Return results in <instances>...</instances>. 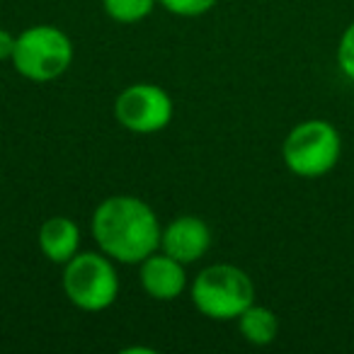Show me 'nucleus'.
I'll list each match as a JSON object with an SVG mask.
<instances>
[{"label": "nucleus", "instance_id": "3", "mask_svg": "<svg viewBox=\"0 0 354 354\" xmlns=\"http://www.w3.org/2000/svg\"><path fill=\"white\" fill-rule=\"evenodd\" d=\"M342 156V136L325 119H306L286 133L281 143L284 165L294 175L315 180L333 170Z\"/></svg>", "mask_w": 354, "mask_h": 354}, {"label": "nucleus", "instance_id": "12", "mask_svg": "<svg viewBox=\"0 0 354 354\" xmlns=\"http://www.w3.org/2000/svg\"><path fill=\"white\" fill-rule=\"evenodd\" d=\"M158 3L177 17H199L212 10L218 0H158Z\"/></svg>", "mask_w": 354, "mask_h": 354}, {"label": "nucleus", "instance_id": "4", "mask_svg": "<svg viewBox=\"0 0 354 354\" xmlns=\"http://www.w3.org/2000/svg\"><path fill=\"white\" fill-rule=\"evenodd\" d=\"M73 64V41L64 30L35 25L17 35L12 66L32 83H49L66 73Z\"/></svg>", "mask_w": 354, "mask_h": 354}, {"label": "nucleus", "instance_id": "9", "mask_svg": "<svg viewBox=\"0 0 354 354\" xmlns=\"http://www.w3.org/2000/svg\"><path fill=\"white\" fill-rule=\"evenodd\" d=\"M39 248L44 257L56 265H66L71 257L78 255L80 248V228L68 216H51L39 228Z\"/></svg>", "mask_w": 354, "mask_h": 354}, {"label": "nucleus", "instance_id": "6", "mask_svg": "<svg viewBox=\"0 0 354 354\" xmlns=\"http://www.w3.org/2000/svg\"><path fill=\"white\" fill-rule=\"evenodd\" d=\"M172 97L153 83H133L114 102V117L131 133H156L172 122Z\"/></svg>", "mask_w": 354, "mask_h": 354}, {"label": "nucleus", "instance_id": "2", "mask_svg": "<svg viewBox=\"0 0 354 354\" xmlns=\"http://www.w3.org/2000/svg\"><path fill=\"white\" fill-rule=\"evenodd\" d=\"M192 301L199 313L212 320H238L248 306L255 304V284L245 270L218 262L202 270L192 281Z\"/></svg>", "mask_w": 354, "mask_h": 354}, {"label": "nucleus", "instance_id": "11", "mask_svg": "<svg viewBox=\"0 0 354 354\" xmlns=\"http://www.w3.org/2000/svg\"><path fill=\"white\" fill-rule=\"evenodd\" d=\"M158 0H102V8L114 22L133 25V22L146 20L153 12Z\"/></svg>", "mask_w": 354, "mask_h": 354}, {"label": "nucleus", "instance_id": "7", "mask_svg": "<svg viewBox=\"0 0 354 354\" xmlns=\"http://www.w3.org/2000/svg\"><path fill=\"white\" fill-rule=\"evenodd\" d=\"M160 248L183 265L202 260L212 248V228L199 216H177L160 233Z\"/></svg>", "mask_w": 354, "mask_h": 354}, {"label": "nucleus", "instance_id": "5", "mask_svg": "<svg viewBox=\"0 0 354 354\" xmlns=\"http://www.w3.org/2000/svg\"><path fill=\"white\" fill-rule=\"evenodd\" d=\"M64 291L80 310L97 313L117 301L119 274L114 260L100 252H78L64 265Z\"/></svg>", "mask_w": 354, "mask_h": 354}, {"label": "nucleus", "instance_id": "13", "mask_svg": "<svg viewBox=\"0 0 354 354\" xmlns=\"http://www.w3.org/2000/svg\"><path fill=\"white\" fill-rule=\"evenodd\" d=\"M337 66L344 75L354 83V22H349L337 44Z\"/></svg>", "mask_w": 354, "mask_h": 354}, {"label": "nucleus", "instance_id": "14", "mask_svg": "<svg viewBox=\"0 0 354 354\" xmlns=\"http://www.w3.org/2000/svg\"><path fill=\"white\" fill-rule=\"evenodd\" d=\"M15 41H17L15 35H10L8 30L0 27V61H12V54H15Z\"/></svg>", "mask_w": 354, "mask_h": 354}, {"label": "nucleus", "instance_id": "1", "mask_svg": "<svg viewBox=\"0 0 354 354\" xmlns=\"http://www.w3.org/2000/svg\"><path fill=\"white\" fill-rule=\"evenodd\" d=\"M160 223L143 199L107 197L93 214V236L100 250L122 265H141L160 248Z\"/></svg>", "mask_w": 354, "mask_h": 354}, {"label": "nucleus", "instance_id": "8", "mask_svg": "<svg viewBox=\"0 0 354 354\" xmlns=\"http://www.w3.org/2000/svg\"><path fill=\"white\" fill-rule=\"evenodd\" d=\"M141 286L156 301H175L187 289V272L185 265L167 252H153L141 262Z\"/></svg>", "mask_w": 354, "mask_h": 354}, {"label": "nucleus", "instance_id": "10", "mask_svg": "<svg viewBox=\"0 0 354 354\" xmlns=\"http://www.w3.org/2000/svg\"><path fill=\"white\" fill-rule=\"evenodd\" d=\"M238 330L250 344L265 347V344L274 342L277 335H279V318L267 306L252 304L238 315Z\"/></svg>", "mask_w": 354, "mask_h": 354}]
</instances>
